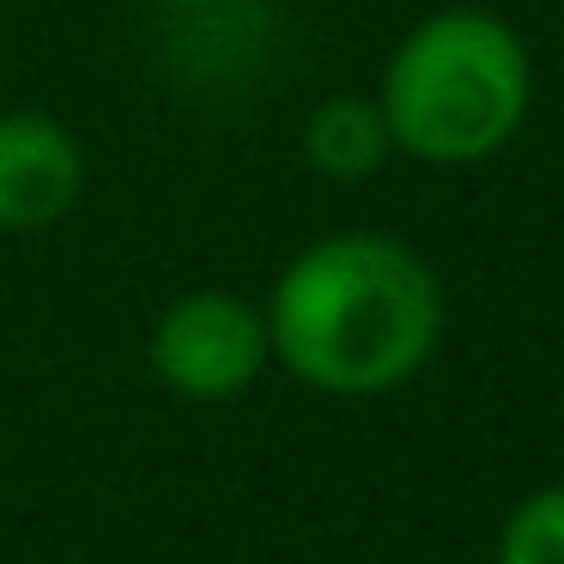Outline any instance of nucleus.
I'll use <instances>...</instances> for the list:
<instances>
[{
    "mask_svg": "<svg viewBox=\"0 0 564 564\" xmlns=\"http://www.w3.org/2000/svg\"><path fill=\"white\" fill-rule=\"evenodd\" d=\"M273 365L340 401H370L431 365L443 340V280L389 231H334L280 268L268 304Z\"/></svg>",
    "mask_w": 564,
    "mask_h": 564,
    "instance_id": "obj_1",
    "label": "nucleus"
},
{
    "mask_svg": "<svg viewBox=\"0 0 564 564\" xmlns=\"http://www.w3.org/2000/svg\"><path fill=\"white\" fill-rule=\"evenodd\" d=\"M394 159L474 171L498 159L534 116V50L491 7H437L389 50L377 79Z\"/></svg>",
    "mask_w": 564,
    "mask_h": 564,
    "instance_id": "obj_2",
    "label": "nucleus"
},
{
    "mask_svg": "<svg viewBox=\"0 0 564 564\" xmlns=\"http://www.w3.org/2000/svg\"><path fill=\"white\" fill-rule=\"evenodd\" d=\"M147 365L176 401H195V406L237 401L273 365L268 316H261V304H249L237 292H219V285L183 292L152 322Z\"/></svg>",
    "mask_w": 564,
    "mask_h": 564,
    "instance_id": "obj_3",
    "label": "nucleus"
},
{
    "mask_svg": "<svg viewBox=\"0 0 564 564\" xmlns=\"http://www.w3.org/2000/svg\"><path fill=\"white\" fill-rule=\"evenodd\" d=\"M86 140L50 110H0V231L31 237L62 225L86 195Z\"/></svg>",
    "mask_w": 564,
    "mask_h": 564,
    "instance_id": "obj_4",
    "label": "nucleus"
},
{
    "mask_svg": "<svg viewBox=\"0 0 564 564\" xmlns=\"http://www.w3.org/2000/svg\"><path fill=\"white\" fill-rule=\"evenodd\" d=\"M297 152L316 176L328 183H370L382 164L394 159L389 122H382L377 91H334V98H316L297 128Z\"/></svg>",
    "mask_w": 564,
    "mask_h": 564,
    "instance_id": "obj_5",
    "label": "nucleus"
},
{
    "mask_svg": "<svg viewBox=\"0 0 564 564\" xmlns=\"http://www.w3.org/2000/svg\"><path fill=\"white\" fill-rule=\"evenodd\" d=\"M498 564H564V486H540L503 516Z\"/></svg>",
    "mask_w": 564,
    "mask_h": 564,
    "instance_id": "obj_6",
    "label": "nucleus"
},
{
    "mask_svg": "<svg viewBox=\"0 0 564 564\" xmlns=\"http://www.w3.org/2000/svg\"><path fill=\"white\" fill-rule=\"evenodd\" d=\"M164 7H176V13H207V7H225V0H164Z\"/></svg>",
    "mask_w": 564,
    "mask_h": 564,
    "instance_id": "obj_7",
    "label": "nucleus"
},
{
    "mask_svg": "<svg viewBox=\"0 0 564 564\" xmlns=\"http://www.w3.org/2000/svg\"><path fill=\"white\" fill-rule=\"evenodd\" d=\"M0 7H31V0H0Z\"/></svg>",
    "mask_w": 564,
    "mask_h": 564,
    "instance_id": "obj_8",
    "label": "nucleus"
}]
</instances>
